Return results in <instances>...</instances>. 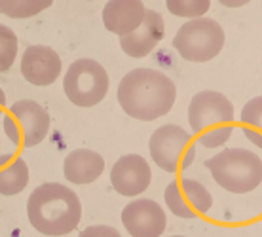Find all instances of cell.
Here are the masks:
<instances>
[{
  "label": "cell",
  "mask_w": 262,
  "mask_h": 237,
  "mask_svg": "<svg viewBox=\"0 0 262 237\" xmlns=\"http://www.w3.org/2000/svg\"><path fill=\"white\" fill-rule=\"evenodd\" d=\"M122 110L141 122H152L169 112L177 87L167 74L154 68H133L120 80L116 91Z\"/></svg>",
  "instance_id": "6da1fadb"
},
{
  "label": "cell",
  "mask_w": 262,
  "mask_h": 237,
  "mask_svg": "<svg viewBox=\"0 0 262 237\" xmlns=\"http://www.w3.org/2000/svg\"><path fill=\"white\" fill-rule=\"evenodd\" d=\"M27 217L34 230L44 235H67L80 224L82 203L69 186L46 182L31 192L27 199Z\"/></svg>",
  "instance_id": "7a4b0ae2"
},
{
  "label": "cell",
  "mask_w": 262,
  "mask_h": 237,
  "mask_svg": "<svg viewBox=\"0 0 262 237\" xmlns=\"http://www.w3.org/2000/svg\"><path fill=\"white\" fill-rule=\"evenodd\" d=\"M234 105L213 89L198 91L188 105V124L198 143L205 148L223 146L234 133Z\"/></svg>",
  "instance_id": "3957f363"
},
{
  "label": "cell",
  "mask_w": 262,
  "mask_h": 237,
  "mask_svg": "<svg viewBox=\"0 0 262 237\" xmlns=\"http://www.w3.org/2000/svg\"><path fill=\"white\" fill-rule=\"evenodd\" d=\"M215 182L232 194H247L262 182V159L245 148H226L205 161Z\"/></svg>",
  "instance_id": "277c9868"
},
{
  "label": "cell",
  "mask_w": 262,
  "mask_h": 237,
  "mask_svg": "<svg viewBox=\"0 0 262 237\" xmlns=\"http://www.w3.org/2000/svg\"><path fill=\"white\" fill-rule=\"evenodd\" d=\"M224 46V31L211 17H198L184 23L173 38V48L184 61L207 63Z\"/></svg>",
  "instance_id": "5b68a950"
},
{
  "label": "cell",
  "mask_w": 262,
  "mask_h": 237,
  "mask_svg": "<svg viewBox=\"0 0 262 237\" xmlns=\"http://www.w3.org/2000/svg\"><path fill=\"white\" fill-rule=\"evenodd\" d=\"M148 150L154 163L167 173L188 169L196 158V145L192 135L175 124L158 127L148 140Z\"/></svg>",
  "instance_id": "8992f818"
},
{
  "label": "cell",
  "mask_w": 262,
  "mask_h": 237,
  "mask_svg": "<svg viewBox=\"0 0 262 237\" xmlns=\"http://www.w3.org/2000/svg\"><path fill=\"white\" fill-rule=\"evenodd\" d=\"M108 84V74L101 63L93 59H78L69 66L63 80V89L72 105L90 108L105 99Z\"/></svg>",
  "instance_id": "52a82bcc"
},
{
  "label": "cell",
  "mask_w": 262,
  "mask_h": 237,
  "mask_svg": "<svg viewBox=\"0 0 262 237\" xmlns=\"http://www.w3.org/2000/svg\"><path fill=\"white\" fill-rule=\"evenodd\" d=\"M48 131L50 114L36 101H15L4 116V133L13 145L33 148L46 138Z\"/></svg>",
  "instance_id": "ba28073f"
},
{
  "label": "cell",
  "mask_w": 262,
  "mask_h": 237,
  "mask_svg": "<svg viewBox=\"0 0 262 237\" xmlns=\"http://www.w3.org/2000/svg\"><path fill=\"white\" fill-rule=\"evenodd\" d=\"M164 198L167 209L179 218H196L209 212L213 205L209 190L192 178L171 180L164 192Z\"/></svg>",
  "instance_id": "9c48e42d"
},
{
  "label": "cell",
  "mask_w": 262,
  "mask_h": 237,
  "mask_svg": "<svg viewBox=\"0 0 262 237\" xmlns=\"http://www.w3.org/2000/svg\"><path fill=\"white\" fill-rule=\"evenodd\" d=\"M122 224L131 237H160L167 228V217L154 199H135L124 207Z\"/></svg>",
  "instance_id": "30bf717a"
},
{
  "label": "cell",
  "mask_w": 262,
  "mask_h": 237,
  "mask_svg": "<svg viewBox=\"0 0 262 237\" xmlns=\"http://www.w3.org/2000/svg\"><path fill=\"white\" fill-rule=\"evenodd\" d=\"M112 188L120 196L135 198L143 194L152 182V171L148 161L139 154H127L114 163L111 171Z\"/></svg>",
  "instance_id": "8fae6325"
},
{
  "label": "cell",
  "mask_w": 262,
  "mask_h": 237,
  "mask_svg": "<svg viewBox=\"0 0 262 237\" xmlns=\"http://www.w3.org/2000/svg\"><path fill=\"white\" fill-rule=\"evenodd\" d=\"M61 57L50 46H29L21 57V74L33 86H52L61 76Z\"/></svg>",
  "instance_id": "7c38bea8"
},
{
  "label": "cell",
  "mask_w": 262,
  "mask_h": 237,
  "mask_svg": "<svg viewBox=\"0 0 262 237\" xmlns=\"http://www.w3.org/2000/svg\"><path fill=\"white\" fill-rule=\"evenodd\" d=\"M164 17L156 10H146L144 21L137 31L120 38V48L129 57L141 59V57H146L148 53H152V50L160 44V40L164 38Z\"/></svg>",
  "instance_id": "4fadbf2b"
},
{
  "label": "cell",
  "mask_w": 262,
  "mask_h": 237,
  "mask_svg": "<svg viewBox=\"0 0 262 237\" xmlns=\"http://www.w3.org/2000/svg\"><path fill=\"white\" fill-rule=\"evenodd\" d=\"M144 13L146 8L141 0H111L103 8V25L122 38L137 31L144 21Z\"/></svg>",
  "instance_id": "5bb4252c"
},
{
  "label": "cell",
  "mask_w": 262,
  "mask_h": 237,
  "mask_svg": "<svg viewBox=\"0 0 262 237\" xmlns=\"http://www.w3.org/2000/svg\"><path fill=\"white\" fill-rule=\"evenodd\" d=\"M105 171V159L101 154L88 148L72 150L65 158L63 173L72 184H92Z\"/></svg>",
  "instance_id": "9a60e30c"
},
{
  "label": "cell",
  "mask_w": 262,
  "mask_h": 237,
  "mask_svg": "<svg viewBox=\"0 0 262 237\" xmlns=\"http://www.w3.org/2000/svg\"><path fill=\"white\" fill-rule=\"evenodd\" d=\"M29 184V167L23 158L13 154L0 156V194L15 196L21 194Z\"/></svg>",
  "instance_id": "2e32d148"
},
{
  "label": "cell",
  "mask_w": 262,
  "mask_h": 237,
  "mask_svg": "<svg viewBox=\"0 0 262 237\" xmlns=\"http://www.w3.org/2000/svg\"><path fill=\"white\" fill-rule=\"evenodd\" d=\"M242 125L245 137L249 138L253 145H256L258 148L262 146V97H253V99L243 106L242 110Z\"/></svg>",
  "instance_id": "e0dca14e"
},
{
  "label": "cell",
  "mask_w": 262,
  "mask_h": 237,
  "mask_svg": "<svg viewBox=\"0 0 262 237\" xmlns=\"http://www.w3.org/2000/svg\"><path fill=\"white\" fill-rule=\"evenodd\" d=\"M50 6L52 0H0V13L13 19H25L38 15Z\"/></svg>",
  "instance_id": "ac0fdd59"
},
{
  "label": "cell",
  "mask_w": 262,
  "mask_h": 237,
  "mask_svg": "<svg viewBox=\"0 0 262 237\" xmlns=\"http://www.w3.org/2000/svg\"><path fill=\"white\" fill-rule=\"evenodd\" d=\"M165 6L177 17L198 19V17H203L207 13V10L211 8V2L209 0H167Z\"/></svg>",
  "instance_id": "d6986e66"
},
{
  "label": "cell",
  "mask_w": 262,
  "mask_h": 237,
  "mask_svg": "<svg viewBox=\"0 0 262 237\" xmlns=\"http://www.w3.org/2000/svg\"><path fill=\"white\" fill-rule=\"evenodd\" d=\"M17 57V36L8 25L0 23V73H6Z\"/></svg>",
  "instance_id": "ffe728a7"
},
{
  "label": "cell",
  "mask_w": 262,
  "mask_h": 237,
  "mask_svg": "<svg viewBox=\"0 0 262 237\" xmlns=\"http://www.w3.org/2000/svg\"><path fill=\"white\" fill-rule=\"evenodd\" d=\"M78 237H122L120 231L112 226H105V224H97V226H90L85 228L84 231H80Z\"/></svg>",
  "instance_id": "44dd1931"
},
{
  "label": "cell",
  "mask_w": 262,
  "mask_h": 237,
  "mask_svg": "<svg viewBox=\"0 0 262 237\" xmlns=\"http://www.w3.org/2000/svg\"><path fill=\"white\" fill-rule=\"evenodd\" d=\"M249 0H239V2H230V0H221V4L226 8H239L243 6V4H247Z\"/></svg>",
  "instance_id": "7402d4cb"
},
{
  "label": "cell",
  "mask_w": 262,
  "mask_h": 237,
  "mask_svg": "<svg viewBox=\"0 0 262 237\" xmlns=\"http://www.w3.org/2000/svg\"><path fill=\"white\" fill-rule=\"evenodd\" d=\"M4 106H6V93L2 91V87H0V114L4 110Z\"/></svg>",
  "instance_id": "603a6c76"
},
{
  "label": "cell",
  "mask_w": 262,
  "mask_h": 237,
  "mask_svg": "<svg viewBox=\"0 0 262 237\" xmlns=\"http://www.w3.org/2000/svg\"><path fill=\"white\" fill-rule=\"evenodd\" d=\"M171 237H186V235H171Z\"/></svg>",
  "instance_id": "cb8c5ba5"
}]
</instances>
